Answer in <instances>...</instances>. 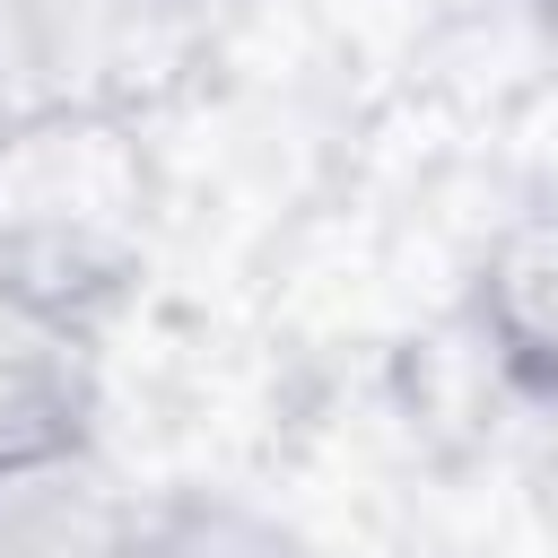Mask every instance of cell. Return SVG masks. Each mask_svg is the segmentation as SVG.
I'll return each mask as SVG.
<instances>
[{
    "label": "cell",
    "mask_w": 558,
    "mask_h": 558,
    "mask_svg": "<svg viewBox=\"0 0 558 558\" xmlns=\"http://www.w3.org/2000/svg\"><path fill=\"white\" fill-rule=\"evenodd\" d=\"M140 514L148 488H131L96 436L0 462V558H131Z\"/></svg>",
    "instance_id": "obj_4"
},
{
    "label": "cell",
    "mask_w": 558,
    "mask_h": 558,
    "mask_svg": "<svg viewBox=\"0 0 558 558\" xmlns=\"http://www.w3.org/2000/svg\"><path fill=\"white\" fill-rule=\"evenodd\" d=\"M157 174L140 122H70L0 140V279L105 314L148 262Z\"/></svg>",
    "instance_id": "obj_1"
},
{
    "label": "cell",
    "mask_w": 558,
    "mask_h": 558,
    "mask_svg": "<svg viewBox=\"0 0 558 558\" xmlns=\"http://www.w3.org/2000/svg\"><path fill=\"white\" fill-rule=\"evenodd\" d=\"M105 410V349L96 314L0 279V462L87 445Z\"/></svg>",
    "instance_id": "obj_3"
},
{
    "label": "cell",
    "mask_w": 558,
    "mask_h": 558,
    "mask_svg": "<svg viewBox=\"0 0 558 558\" xmlns=\"http://www.w3.org/2000/svg\"><path fill=\"white\" fill-rule=\"evenodd\" d=\"M471 331L523 401L558 410V209H523L488 235L471 270Z\"/></svg>",
    "instance_id": "obj_5"
},
{
    "label": "cell",
    "mask_w": 558,
    "mask_h": 558,
    "mask_svg": "<svg viewBox=\"0 0 558 558\" xmlns=\"http://www.w3.org/2000/svg\"><path fill=\"white\" fill-rule=\"evenodd\" d=\"M192 70V0H0V140L140 122Z\"/></svg>",
    "instance_id": "obj_2"
},
{
    "label": "cell",
    "mask_w": 558,
    "mask_h": 558,
    "mask_svg": "<svg viewBox=\"0 0 558 558\" xmlns=\"http://www.w3.org/2000/svg\"><path fill=\"white\" fill-rule=\"evenodd\" d=\"M532 9H558V0H532Z\"/></svg>",
    "instance_id": "obj_7"
},
{
    "label": "cell",
    "mask_w": 558,
    "mask_h": 558,
    "mask_svg": "<svg viewBox=\"0 0 558 558\" xmlns=\"http://www.w3.org/2000/svg\"><path fill=\"white\" fill-rule=\"evenodd\" d=\"M131 558H314L296 523L235 488H148Z\"/></svg>",
    "instance_id": "obj_6"
}]
</instances>
